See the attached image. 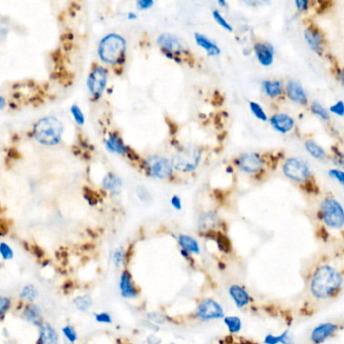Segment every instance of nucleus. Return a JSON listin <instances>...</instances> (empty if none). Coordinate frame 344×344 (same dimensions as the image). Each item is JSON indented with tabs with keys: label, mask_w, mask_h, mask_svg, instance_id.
I'll return each mask as SVG.
<instances>
[{
	"label": "nucleus",
	"mask_w": 344,
	"mask_h": 344,
	"mask_svg": "<svg viewBox=\"0 0 344 344\" xmlns=\"http://www.w3.org/2000/svg\"><path fill=\"white\" fill-rule=\"evenodd\" d=\"M342 284L341 275L330 266L319 267L311 280L310 290L314 297L325 299L333 296Z\"/></svg>",
	"instance_id": "f257e3e1"
},
{
	"label": "nucleus",
	"mask_w": 344,
	"mask_h": 344,
	"mask_svg": "<svg viewBox=\"0 0 344 344\" xmlns=\"http://www.w3.org/2000/svg\"><path fill=\"white\" fill-rule=\"evenodd\" d=\"M64 134V124L60 118L49 115L40 118L33 126V137L41 145L56 146Z\"/></svg>",
	"instance_id": "f03ea898"
},
{
	"label": "nucleus",
	"mask_w": 344,
	"mask_h": 344,
	"mask_svg": "<svg viewBox=\"0 0 344 344\" xmlns=\"http://www.w3.org/2000/svg\"><path fill=\"white\" fill-rule=\"evenodd\" d=\"M126 41L117 33H109L104 36L98 46L100 60L109 65L120 64L125 57Z\"/></svg>",
	"instance_id": "7ed1b4c3"
},
{
	"label": "nucleus",
	"mask_w": 344,
	"mask_h": 344,
	"mask_svg": "<svg viewBox=\"0 0 344 344\" xmlns=\"http://www.w3.org/2000/svg\"><path fill=\"white\" fill-rule=\"evenodd\" d=\"M202 151L196 146H185L180 148L173 157L171 164L173 169L183 173H190L200 164Z\"/></svg>",
	"instance_id": "20e7f679"
},
{
	"label": "nucleus",
	"mask_w": 344,
	"mask_h": 344,
	"mask_svg": "<svg viewBox=\"0 0 344 344\" xmlns=\"http://www.w3.org/2000/svg\"><path fill=\"white\" fill-rule=\"evenodd\" d=\"M321 218L324 223L334 229L341 228L344 224V215L341 205L332 198H326L321 203Z\"/></svg>",
	"instance_id": "39448f33"
},
{
	"label": "nucleus",
	"mask_w": 344,
	"mask_h": 344,
	"mask_svg": "<svg viewBox=\"0 0 344 344\" xmlns=\"http://www.w3.org/2000/svg\"><path fill=\"white\" fill-rule=\"evenodd\" d=\"M284 175L297 183H304L311 176L310 166L300 158H289L283 166Z\"/></svg>",
	"instance_id": "423d86ee"
},
{
	"label": "nucleus",
	"mask_w": 344,
	"mask_h": 344,
	"mask_svg": "<svg viewBox=\"0 0 344 344\" xmlns=\"http://www.w3.org/2000/svg\"><path fill=\"white\" fill-rule=\"evenodd\" d=\"M144 164L147 174L154 179H168L173 174V166L168 159L164 157L157 155L150 156L145 160Z\"/></svg>",
	"instance_id": "0eeeda50"
},
{
	"label": "nucleus",
	"mask_w": 344,
	"mask_h": 344,
	"mask_svg": "<svg viewBox=\"0 0 344 344\" xmlns=\"http://www.w3.org/2000/svg\"><path fill=\"white\" fill-rule=\"evenodd\" d=\"M108 72L102 66H95L87 78V87L94 99H99L107 85Z\"/></svg>",
	"instance_id": "6e6552de"
},
{
	"label": "nucleus",
	"mask_w": 344,
	"mask_h": 344,
	"mask_svg": "<svg viewBox=\"0 0 344 344\" xmlns=\"http://www.w3.org/2000/svg\"><path fill=\"white\" fill-rule=\"evenodd\" d=\"M157 44L161 48L163 54H170L177 58H181V56H184L187 53L182 41L174 34H160L157 38Z\"/></svg>",
	"instance_id": "1a4fd4ad"
},
{
	"label": "nucleus",
	"mask_w": 344,
	"mask_h": 344,
	"mask_svg": "<svg viewBox=\"0 0 344 344\" xmlns=\"http://www.w3.org/2000/svg\"><path fill=\"white\" fill-rule=\"evenodd\" d=\"M235 164L244 173L256 174L263 169L265 161L257 153H244L236 159Z\"/></svg>",
	"instance_id": "9d476101"
},
{
	"label": "nucleus",
	"mask_w": 344,
	"mask_h": 344,
	"mask_svg": "<svg viewBox=\"0 0 344 344\" xmlns=\"http://www.w3.org/2000/svg\"><path fill=\"white\" fill-rule=\"evenodd\" d=\"M197 315L202 320H212L222 318L224 316V312L221 305L216 301L213 299H206L200 303Z\"/></svg>",
	"instance_id": "9b49d317"
},
{
	"label": "nucleus",
	"mask_w": 344,
	"mask_h": 344,
	"mask_svg": "<svg viewBox=\"0 0 344 344\" xmlns=\"http://www.w3.org/2000/svg\"><path fill=\"white\" fill-rule=\"evenodd\" d=\"M304 37L309 48L318 56H322L324 44V38L322 33L316 27L310 25L304 31Z\"/></svg>",
	"instance_id": "f8f14e48"
},
{
	"label": "nucleus",
	"mask_w": 344,
	"mask_h": 344,
	"mask_svg": "<svg viewBox=\"0 0 344 344\" xmlns=\"http://www.w3.org/2000/svg\"><path fill=\"white\" fill-rule=\"evenodd\" d=\"M253 51L257 61L264 67H270L274 63L275 50L268 42H256L253 46Z\"/></svg>",
	"instance_id": "ddd939ff"
},
{
	"label": "nucleus",
	"mask_w": 344,
	"mask_h": 344,
	"mask_svg": "<svg viewBox=\"0 0 344 344\" xmlns=\"http://www.w3.org/2000/svg\"><path fill=\"white\" fill-rule=\"evenodd\" d=\"M59 340V333L51 323L44 321L38 326L36 344H58Z\"/></svg>",
	"instance_id": "4468645a"
},
{
	"label": "nucleus",
	"mask_w": 344,
	"mask_h": 344,
	"mask_svg": "<svg viewBox=\"0 0 344 344\" xmlns=\"http://www.w3.org/2000/svg\"><path fill=\"white\" fill-rule=\"evenodd\" d=\"M286 94L291 99L292 101L301 104V105H306L308 102V97L307 94L298 81L295 80H290L287 83L286 86Z\"/></svg>",
	"instance_id": "2eb2a0df"
},
{
	"label": "nucleus",
	"mask_w": 344,
	"mask_h": 344,
	"mask_svg": "<svg viewBox=\"0 0 344 344\" xmlns=\"http://www.w3.org/2000/svg\"><path fill=\"white\" fill-rule=\"evenodd\" d=\"M120 295L126 299H134L138 296V289L133 282V277L128 271H123L119 278Z\"/></svg>",
	"instance_id": "dca6fc26"
},
{
	"label": "nucleus",
	"mask_w": 344,
	"mask_h": 344,
	"mask_svg": "<svg viewBox=\"0 0 344 344\" xmlns=\"http://www.w3.org/2000/svg\"><path fill=\"white\" fill-rule=\"evenodd\" d=\"M270 122L275 130L281 134H287L293 130L295 126V120L292 116L286 113H276L274 114Z\"/></svg>",
	"instance_id": "f3484780"
},
{
	"label": "nucleus",
	"mask_w": 344,
	"mask_h": 344,
	"mask_svg": "<svg viewBox=\"0 0 344 344\" xmlns=\"http://www.w3.org/2000/svg\"><path fill=\"white\" fill-rule=\"evenodd\" d=\"M21 316L28 323L35 325L36 327H38L42 322H44L42 309L35 302L34 303H25L24 308H23L22 313H21Z\"/></svg>",
	"instance_id": "a211bd4d"
},
{
	"label": "nucleus",
	"mask_w": 344,
	"mask_h": 344,
	"mask_svg": "<svg viewBox=\"0 0 344 344\" xmlns=\"http://www.w3.org/2000/svg\"><path fill=\"white\" fill-rule=\"evenodd\" d=\"M336 330H337L336 324H333L330 322L322 323L313 329V331L311 333V340L314 343L319 344V343L323 342L326 338L331 336Z\"/></svg>",
	"instance_id": "6ab92c4d"
},
{
	"label": "nucleus",
	"mask_w": 344,
	"mask_h": 344,
	"mask_svg": "<svg viewBox=\"0 0 344 344\" xmlns=\"http://www.w3.org/2000/svg\"><path fill=\"white\" fill-rule=\"evenodd\" d=\"M195 40H196V44L199 47H201L207 53L208 56L215 57V56L220 55L221 51L219 47L215 44V42H213L210 38L205 36L204 34H201L199 32L195 33Z\"/></svg>",
	"instance_id": "aec40b11"
},
{
	"label": "nucleus",
	"mask_w": 344,
	"mask_h": 344,
	"mask_svg": "<svg viewBox=\"0 0 344 344\" xmlns=\"http://www.w3.org/2000/svg\"><path fill=\"white\" fill-rule=\"evenodd\" d=\"M105 147L109 152L119 155L127 154V152L130 151V149H128V147L123 143L121 138L117 136L115 133L109 134L108 138L105 141Z\"/></svg>",
	"instance_id": "412c9836"
},
{
	"label": "nucleus",
	"mask_w": 344,
	"mask_h": 344,
	"mask_svg": "<svg viewBox=\"0 0 344 344\" xmlns=\"http://www.w3.org/2000/svg\"><path fill=\"white\" fill-rule=\"evenodd\" d=\"M229 294L234 300V302L238 308H242L248 304L249 296L242 287L238 285H232L229 288Z\"/></svg>",
	"instance_id": "4be33fe9"
},
{
	"label": "nucleus",
	"mask_w": 344,
	"mask_h": 344,
	"mask_svg": "<svg viewBox=\"0 0 344 344\" xmlns=\"http://www.w3.org/2000/svg\"><path fill=\"white\" fill-rule=\"evenodd\" d=\"M263 89L269 97L276 98L283 94V83L279 80H267L263 83Z\"/></svg>",
	"instance_id": "5701e85b"
},
{
	"label": "nucleus",
	"mask_w": 344,
	"mask_h": 344,
	"mask_svg": "<svg viewBox=\"0 0 344 344\" xmlns=\"http://www.w3.org/2000/svg\"><path fill=\"white\" fill-rule=\"evenodd\" d=\"M102 186L105 190L111 192L112 194L117 195L120 192V189L122 187V182L119 177L112 173H108L102 181Z\"/></svg>",
	"instance_id": "b1692460"
},
{
	"label": "nucleus",
	"mask_w": 344,
	"mask_h": 344,
	"mask_svg": "<svg viewBox=\"0 0 344 344\" xmlns=\"http://www.w3.org/2000/svg\"><path fill=\"white\" fill-rule=\"evenodd\" d=\"M73 305L78 311L87 312L93 306V299L89 294L76 296L73 300Z\"/></svg>",
	"instance_id": "393cba45"
},
{
	"label": "nucleus",
	"mask_w": 344,
	"mask_h": 344,
	"mask_svg": "<svg viewBox=\"0 0 344 344\" xmlns=\"http://www.w3.org/2000/svg\"><path fill=\"white\" fill-rule=\"evenodd\" d=\"M37 297H38V290L33 284L24 285L19 292V298L23 301L24 303H34Z\"/></svg>",
	"instance_id": "a878e982"
},
{
	"label": "nucleus",
	"mask_w": 344,
	"mask_h": 344,
	"mask_svg": "<svg viewBox=\"0 0 344 344\" xmlns=\"http://www.w3.org/2000/svg\"><path fill=\"white\" fill-rule=\"evenodd\" d=\"M179 243L182 246L183 250L188 252V253H196L198 254L200 252V247L199 243L197 242L196 239H194L191 236L181 234L179 236Z\"/></svg>",
	"instance_id": "bb28decb"
},
{
	"label": "nucleus",
	"mask_w": 344,
	"mask_h": 344,
	"mask_svg": "<svg viewBox=\"0 0 344 344\" xmlns=\"http://www.w3.org/2000/svg\"><path fill=\"white\" fill-rule=\"evenodd\" d=\"M265 343L266 344H278V343L294 344V340H293V337L289 334V332L285 331L284 333L278 336H275L273 334H268L265 338Z\"/></svg>",
	"instance_id": "cd10ccee"
},
{
	"label": "nucleus",
	"mask_w": 344,
	"mask_h": 344,
	"mask_svg": "<svg viewBox=\"0 0 344 344\" xmlns=\"http://www.w3.org/2000/svg\"><path fill=\"white\" fill-rule=\"evenodd\" d=\"M305 148L306 151L315 159L323 161L326 158V153L325 151L319 146L317 145L315 142L313 141H307L305 143Z\"/></svg>",
	"instance_id": "c85d7f7f"
},
{
	"label": "nucleus",
	"mask_w": 344,
	"mask_h": 344,
	"mask_svg": "<svg viewBox=\"0 0 344 344\" xmlns=\"http://www.w3.org/2000/svg\"><path fill=\"white\" fill-rule=\"evenodd\" d=\"M62 334L64 336V344H75L78 340L77 330L71 324H67L63 326Z\"/></svg>",
	"instance_id": "c756f323"
},
{
	"label": "nucleus",
	"mask_w": 344,
	"mask_h": 344,
	"mask_svg": "<svg viewBox=\"0 0 344 344\" xmlns=\"http://www.w3.org/2000/svg\"><path fill=\"white\" fill-rule=\"evenodd\" d=\"M0 256L5 262L11 261L14 257V250L8 243L0 242Z\"/></svg>",
	"instance_id": "7c9ffc66"
},
{
	"label": "nucleus",
	"mask_w": 344,
	"mask_h": 344,
	"mask_svg": "<svg viewBox=\"0 0 344 344\" xmlns=\"http://www.w3.org/2000/svg\"><path fill=\"white\" fill-rule=\"evenodd\" d=\"M249 108L251 110V112L253 113V115L257 118V119H260L262 121H267L268 120V116L265 112V110L263 109V107L257 103V102H254V101H250L249 102Z\"/></svg>",
	"instance_id": "2f4dec72"
},
{
	"label": "nucleus",
	"mask_w": 344,
	"mask_h": 344,
	"mask_svg": "<svg viewBox=\"0 0 344 344\" xmlns=\"http://www.w3.org/2000/svg\"><path fill=\"white\" fill-rule=\"evenodd\" d=\"M224 322L227 325L230 332L235 333L241 329V320L236 316L224 317Z\"/></svg>",
	"instance_id": "473e14b6"
},
{
	"label": "nucleus",
	"mask_w": 344,
	"mask_h": 344,
	"mask_svg": "<svg viewBox=\"0 0 344 344\" xmlns=\"http://www.w3.org/2000/svg\"><path fill=\"white\" fill-rule=\"evenodd\" d=\"M12 301L9 297L0 295V320H1L4 315L11 309Z\"/></svg>",
	"instance_id": "72a5a7b5"
},
{
	"label": "nucleus",
	"mask_w": 344,
	"mask_h": 344,
	"mask_svg": "<svg viewBox=\"0 0 344 344\" xmlns=\"http://www.w3.org/2000/svg\"><path fill=\"white\" fill-rule=\"evenodd\" d=\"M311 111L317 115L318 117H320L323 120H328L329 119V113L328 111L317 101L312 102L311 104Z\"/></svg>",
	"instance_id": "f704fd0d"
},
{
	"label": "nucleus",
	"mask_w": 344,
	"mask_h": 344,
	"mask_svg": "<svg viewBox=\"0 0 344 344\" xmlns=\"http://www.w3.org/2000/svg\"><path fill=\"white\" fill-rule=\"evenodd\" d=\"M70 111H71V114L75 120V122L79 125H83L86 121V118H85V115L82 111V109L77 105V104H73L70 108Z\"/></svg>",
	"instance_id": "c9c22d12"
},
{
	"label": "nucleus",
	"mask_w": 344,
	"mask_h": 344,
	"mask_svg": "<svg viewBox=\"0 0 344 344\" xmlns=\"http://www.w3.org/2000/svg\"><path fill=\"white\" fill-rule=\"evenodd\" d=\"M214 239H216V242L218 244V247L221 251L223 252H230L231 250V243L228 240V238L226 236H224L223 234L218 233L216 236H215Z\"/></svg>",
	"instance_id": "e433bc0d"
},
{
	"label": "nucleus",
	"mask_w": 344,
	"mask_h": 344,
	"mask_svg": "<svg viewBox=\"0 0 344 344\" xmlns=\"http://www.w3.org/2000/svg\"><path fill=\"white\" fill-rule=\"evenodd\" d=\"M212 14H213V18L215 19V21H216L221 27H223L224 29H226L228 31H232L233 30L231 24L228 23V21L222 16V14L218 10H214Z\"/></svg>",
	"instance_id": "4c0bfd02"
},
{
	"label": "nucleus",
	"mask_w": 344,
	"mask_h": 344,
	"mask_svg": "<svg viewBox=\"0 0 344 344\" xmlns=\"http://www.w3.org/2000/svg\"><path fill=\"white\" fill-rule=\"evenodd\" d=\"M125 253L122 248H116L112 253V262L116 268H119L124 262Z\"/></svg>",
	"instance_id": "58836bf2"
},
{
	"label": "nucleus",
	"mask_w": 344,
	"mask_h": 344,
	"mask_svg": "<svg viewBox=\"0 0 344 344\" xmlns=\"http://www.w3.org/2000/svg\"><path fill=\"white\" fill-rule=\"evenodd\" d=\"M94 319L96 322L101 324H111L113 322L112 317L107 312H99L94 315Z\"/></svg>",
	"instance_id": "ea45409f"
},
{
	"label": "nucleus",
	"mask_w": 344,
	"mask_h": 344,
	"mask_svg": "<svg viewBox=\"0 0 344 344\" xmlns=\"http://www.w3.org/2000/svg\"><path fill=\"white\" fill-rule=\"evenodd\" d=\"M328 175L338 181L340 183V185H343L344 184V174H343V172L340 171V170H337V169H331L329 172H328Z\"/></svg>",
	"instance_id": "a19ab883"
},
{
	"label": "nucleus",
	"mask_w": 344,
	"mask_h": 344,
	"mask_svg": "<svg viewBox=\"0 0 344 344\" xmlns=\"http://www.w3.org/2000/svg\"><path fill=\"white\" fill-rule=\"evenodd\" d=\"M154 5L153 0H139L137 1V6L140 10H148Z\"/></svg>",
	"instance_id": "79ce46f5"
},
{
	"label": "nucleus",
	"mask_w": 344,
	"mask_h": 344,
	"mask_svg": "<svg viewBox=\"0 0 344 344\" xmlns=\"http://www.w3.org/2000/svg\"><path fill=\"white\" fill-rule=\"evenodd\" d=\"M331 113L337 114L339 116H343V102L342 101H338L335 104H333L332 106H330L329 108Z\"/></svg>",
	"instance_id": "37998d69"
},
{
	"label": "nucleus",
	"mask_w": 344,
	"mask_h": 344,
	"mask_svg": "<svg viewBox=\"0 0 344 344\" xmlns=\"http://www.w3.org/2000/svg\"><path fill=\"white\" fill-rule=\"evenodd\" d=\"M295 5L299 11H305L308 9L309 2L307 0H296Z\"/></svg>",
	"instance_id": "c03bdc74"
},
{
	"label": "nucleus",
	"mask_w": 344,
	"mask_h": 344,
	"mask_svg": "<svg viewBox=\"0 0 344 344\" xmlns=\"http://www.w3.org/2000/svg\"><path fill=\"white\" fill-rule=\"evenodd\" d=\"M171 205L173 206L175 209H177V210H181L182 209V201H181L180 197H178V196H173V197H172Z\"/></svg>",
	"instance_id": "a18cd8bd"
},
{
	"label": "nucleus",
	"mask_w": 344,
	"mask_h": 344,
	"mask_svg": "<svg viewBox=\"0 0 344 344\" xmlns=\"http://www.w3.org/2000/svg\"><path fill=\"white\" fill-rule=\"evenodd\" d=\"M160 341L161 339H159L157 336L155 335H150L147 339V342L148 344H160Z\"/></svg>",
	"instance_id": "49530a36"
},
{
	"label": "nucleus",
	"mask_w": 344,
	"mask_h": 344,
	"mask_svg": "<svg viewBox=\"0 0 344 344\" xmlns=\"http://www.w3.org/2000/svg\"><path fill=\"white\" fill-rule=\"evenodd\" d=\"M6 106V100L3 96L0 95V110H2Z\"/></svg>",
	"instance_id": "de8ad7c7"
},
{
	"label": "nucleus",
	"mask_w": 344,
	"mask_h": 344,
	"mask_svg": "<svg viewBox=\"0 0 344 344\" xmlns=\"http://www.w3.org/2000/svg\"><path fill=\"white\" fill-rule=\"evenodd\" d=\"M127 18L130 19V20H134V19H137V14L134 13V12H130L127 14Z\"/></svg>",
	"instance_id": "09e8293b"
},
{
	"label": "nucleus",
	"mask_w": 344,
	"mask_h": 344,
	"mask_svg": "<svg viewBox=\"0 0 344 344\" xmlns=\"http://www.w3.org/2000/svg\"><path fill=\"white\" fill-rule=\"evenodd\" d=\"M217 3H218V5H220V6H222V7L227 6V2H225V1H218Z\"/></svg>",
	"instance_id": "8fccbe9b"
}]
</instances>
